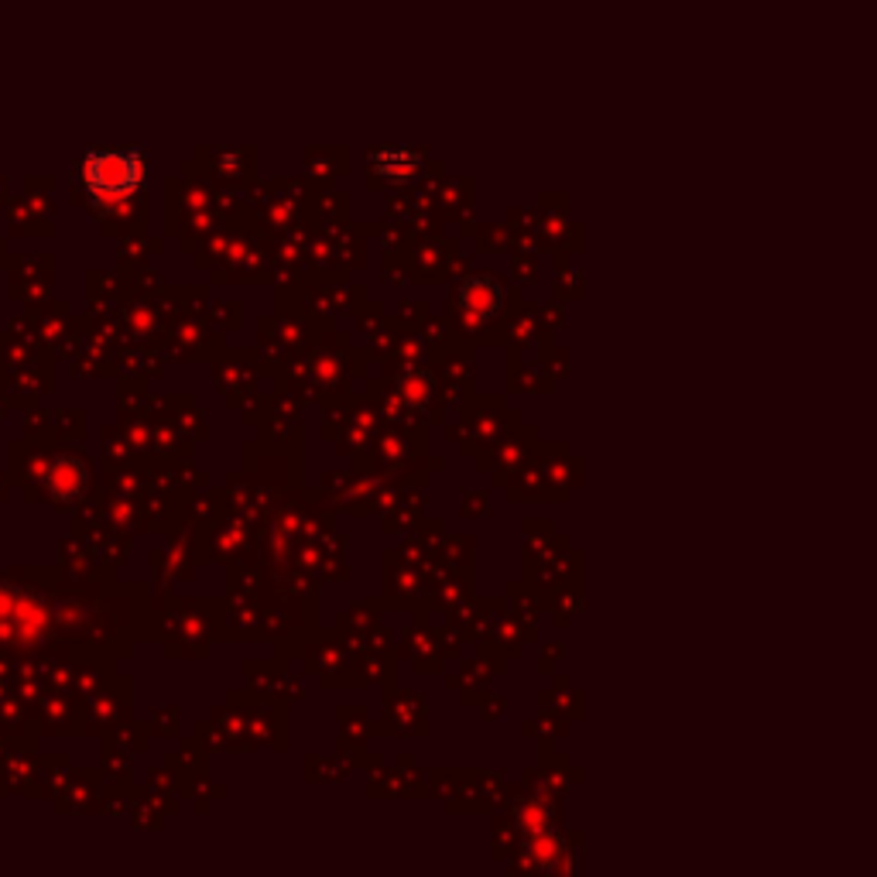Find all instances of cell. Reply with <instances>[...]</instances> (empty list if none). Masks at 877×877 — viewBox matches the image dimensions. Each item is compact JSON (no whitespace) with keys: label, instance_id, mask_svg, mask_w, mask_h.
<instances>
[{"label":"cell","instance_id":"1","mask_svg":"<svg viewBox=\"0 0 877 877\" xmlns=\"http://www.w3.org/2000/svg\"><path fill=\"white\" fill-rule=\"evenodd\" d=\"M83 182L100 203H127L144 185V162L138 151H93L83 162Z\"/></svg>","mask_w":877,"mask_h":877},{"label":"cell","instance_id":"2","mask_svg":"<svg viewBox=\"0 0 877 877\" xmlns=\"http://www.w3.org/2000/svg\"><path fill=\"white\" fill-rule=\"evenodd\" d=\"M508 288L494 275H470L456 288V309L470 326H487L504 312Z\"/></svg>","mask_w":877,"mask_h":877},{"label":"cell","instance_id":"3","mask_svg":"<svg viewBox=\"0 0 877 877\" xmlns=\"http://www.w3.org/2000/svg\"><path fill=\"white\" fill-rule=\"evenodd\" d=\"M388 158H391L388 165L377 162V168H381V172L405 175V172H415V168H418V158H415V155H408V151H388Z\"/></svg>","mask_w":877,"mask_h":877}]
</instances>
